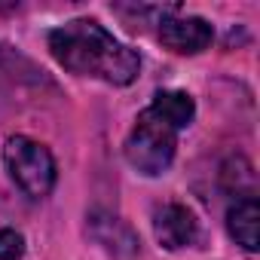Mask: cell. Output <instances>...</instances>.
Masks as SVG:
<instances>
[{
	"mask_svg": "<svg viewBox=\"0 0 260 260\" xmlns=\"http://www.w3.org/2000/svg\"><path fill=\"white\" fill-rule=\"evenodd\" d=\"M49 49L64 71L80 77H98L113 86H128L141 71L138 52L119 43L95 19H74L55 28L49 34Z\"/></svg>",
	"mask_w": 260,
	"mask_h": 260,
	"instance_id": "obj_1",
	"label": "cell"
},
{
	"mask_svg": "<svg viewBox=\"0 0 260 260\" xmlns=\"http://www.w3.org/2000/svg\"><path fill=\"white\" fill-rule=\"evenodd\" d=\"M178 150V128L172 122H166L153 107H147L135 128L125 138V159L132 169H138L141 175H162Z\"/></svg>",
	"mask_w": 260,
	"mask_h": 260,
	"instance_id": "obj_2",
	"label": "cell"
},
{
	"mask_svg": "<svg viewBox=\"0 0 260 260\" xmlns=\"http://www.w3.org/2000/svg\"><path fill=\"white\" fill-rule=\"evenodd\" d=\"M4 159H7V169H10L13 181L31 199H43L55 187V159L40 141L16 135V138L7 141Z\"/></svg>",
	"mask_w": 260,
	"mask_h": 260,
	"instance_id": "obj_3",
	"label": "cell"
},
{
	"mask_svg": "<svg viewBox=\"0 0 260 260\" xmlns=\"http://www.w3.org/2000/svg\"><path fill=\"white\" fill-rule=\"evenodd\" d=\"M159 40L181 55H196L211 46L214 31L199 16H162L159 22Z\"/></svg>",
	"mask_w": 260,
	"mask_h": 260,
	"instance_id": "obj_4",
	"label": "cell"
},
{
	"mask_svg": "<svg viewBox=\"0 0 260 260\" xmlns=\"http://www.w3.org/2000/svg\"><path fill=\"white\" fill-rule=\"evenodd\" d=\"M89 233L113 260H135L138 257V248H141L138 236L132 233V226L125 220H119L110 211H101V208L92 211L89 214Z\"/></svg>",
	"mask_w": 260,
	"mask_h": 260,
	"instance_id": "obj_5",
	"label": "cell"
},
{
	"mask_svg": "<svg viewBox=\"0 0 260 260\" xmlns=\"http://www.w3.org/2000/svg\"><path fill=\"white\" fill-rule=\"evenodd\" d=\"M153 233H156V239H159L162 248L178 251V248H187V245L196 242L199 223H196V217H193V211L187 205L166 202L153 214Z\"/></svg>",
	"mask_w": 260,
	"mask_h": 260,
	"instance_id": "obj_6",
	"label": "cell"
},
{
	"mask_svg": "<svg viewBox=\"0 0 260 260\" xmlns=\"http://www.w3.org/2000/svg\"><path fill=\"white\" fill-rule=\"evenodd\" d=\"M257 226H260V205L254 196H242L230 205L226 211V230L230 236L245 248V251H257Z\"/></svg>",
	"mask_w": 260,
	"mask_h": 260,
	"instance_id": "obj_7",
	"label": "cell"
},
{
	"mask_svg": "<svg viewBox=\"0 0 260 260\" xmlns=\"http://www.w3.org/2000/svg\"><path fill=\"white\" fill-rule=\"evenodd\" d=\"M166 122H172L178 132L181 128H187L190 122H193V116H196V104H193V98L187 95V92H178V89H166V92H159L156 98H153V104H150Z\"/></svg>",
	"mask_w": 260,
	"mask_h": 260,
	"instance_id": "obj_8",
	"label": "cell"
},
{
	"mask_svg": "<svg viewBox=\"0 0 260 260\" xmlns=\"http://www.w3.org/2000/svg\"><path fill=\"white\" fill-rule=\"evenodd\" d=\"M25 254V236L16 230H0V260H19Z\"/></svg>",
	"mask_w": 260,
	"mask_h": 260,
	"instance_id": "obj_9",
	"label": "cell"
}]
</instances>
